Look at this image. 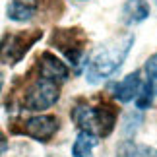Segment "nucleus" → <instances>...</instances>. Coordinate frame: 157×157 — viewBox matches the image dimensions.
<instances>
[{
  "instance_id": "nucleus-8",
  "label": "nucleus",
  "mask_w": 157,
  "mask_h": 157,
  "mask_svg": "<svg viewBox=\"0 0 157 157\" xmlns=\"http://www.w3.org/2000/svg\"><path fill=\"white\" fill-rule=\"evenodd\" d=\"M140 87H142V82H140V78H138V74L134 72V74H128L124 80H120L118 83H114L113 86V95H114L117 101H120V103H128V101L136 99Z\"/></svg>"
},
{
  "instance_id": "nucleus-14",
  "label": "nucleus",
  "mask_w": 157,
  "mask_h": 157,
  "mask_svg": "<svg viewBox=\"0 0 157 157\" xmlns=\"http://www.w3.org/2000/svg\"><path fill=\"white\" fill-rule=\"evenodd\" d=\"M146 74H147V83L151 86V89L157 93V54L147 58L146 62Z\"/></svg>"
},
{
  "instance_id": "nucleus-15",
  "label": "nucleus",
  "mask_w": 157,
  "mask_h": 157,
  "mask_svg": "<svg viewBox=\"0 0 157 157\" xmlns=\"http://www.w3.org/2000/svg\"><path fill=\"white\" fill-rule=\"evenodd\" d=\"M6 149H8V140H6V136L0 132V155H2Z\"/></svg>"
},
{
  "instance_id": "nucleus-16",
  "label": "nucleus",
  "mask_w": 157,
  "mask_h": 157,
  "mask_svg": "<svg viewBox=\"0 0 157 157\" xmlns=\"http://www.w3.org/2000/svg\"><path fill=\"white\" fill-rule=\"evenodd\" d=\"M0 89H2V76H0Z\"/></svg>"
},
{
  "instance_id": "nucleus-3",
  "label": "nucleus",
  "mask_w": 157,
  "mask_h": 157,
  "mask_svg": "<svg viewBox=\"0 0 157 157\" xmlns=\"http://www.w3.org/2000/svg\"><path fill=\"white\" fill-rule=\"evenodd\" d=\"M43 37V31H21L6 35L4 41L0 43V60L6 64H16L25 56V52Z\"/></svg>"
},
{
  "instance_id": "nucleus-7",
  "label": "nucleus",
  "mask_w": 157,
  "mask_h": 157,
  "mask_svg": "<svg viewBox=\"0 0 157 157\" xmlns=\"http://www.w3.org/2000/svg\"><path fill=\"white\" fill-rule=\"evenodd\" d=\"M39 70H41V78H47V80H52V82L68 80V68L64 66V62H60V60L51 52L41 54Z\"/></svg>"
},
{
  "instance_id": "nucleus-10",
  "label": "nucleus",
  "mask_w": 157,
  "mask_h": 157,
  "mask_svg": "<svg viewBox=\"0 0 157 157\" xmlns=\"http://www.w3.org/2000/svg\"><path fill=\"white\" fill-rule=\"evenodd\" d=\"M37 12V0H10L8 17L14 21H27Z\"/></svg>"
},
{
  "instance_id": "nucleus-4",
  "label": "nucleus",
  "mask_w": 157,
  "mask_h": 157,
  "mask_svg": "<svg viewBox=\"0 0 157 157\" xmlns=\"http://www.w3.org/2000/svg\"><path fill=\"white\" fill-rule=\"evenodd\" d=\"M58 86L56 82L47 80V78H39L31 87L27 89L25 97H23V105L27 111H45L51 109L58 101Z\"/></svg>"
},
{
  "instance_id": "nucleus-1",
  "label": "nucleus",
  "mask_w": 157,
  "mask_h": 157,
  "mask_svg": "<svg viewBox=\"0 0 157 157\" xmlns=\"http://www.w3.org/2000/svg\"><path fill=\"white\" fill-rule=\"evenodd\" d=\"M70 117L82 132H87L95 138L109 136L117 122V111L111 105L91 107L87 103H78L72 109Z\"/></svg>"
},
{
  "instance_id": "nucleus-9",
  "label": "nucleus",
  "mask_w": 157,
  "mask_h": 157,
  "mask_svg": "<svg viewBox=\"0 0 157 157\" xmlns=\"http://www.w3.org/2000/svg\"><path fill=\"white\" fill-rule=\"evenodd\" d=\"M149 16V4L146 0H128L122 6V20L128 25H136V23L144 21Z\"/></svg>"
},
{
  "instance_id": "nucleus-5",
  "label": "nucleus",
  "mask_w": 157,
  "mask_h": 157,
  "mask_svg": "<svg viewBox=\"0 0 157 157\" xmlns=\"http://www.w3.org/2000/svg\"><path fill=\"white\" fill-rule=\"evenodd\" d=\"M52 43L62 51L76 66L83 60V45H86V35L80 29H58L52 37Z\"/></svg>"
},
{
  "instance_id": "nucleus-2",
  "label": "nucleus",
  "mask_w": 157,
  "mask_h": 157,
  "mask_svg": "<svg viewBox=\"0 0 157 157\" xmlns=\"http://www.w3.org/2000/svg\"><path fill=\"white\" fill-rule=\"evenodd\" d=\"M134 45V37L128 35L124 37V41L120 43H114V45H109L105 49H101L95 56L91 58V62L87 66V82L91 83H97L105 78L113 76L120 66H122L126 54H128L130 47Z\"/></svg>"
},
{
  "instance_id": "nucleus-13",
  "label": "nucleus",
  "mask_w": 157,
  "mask_h": 157,
  "mask_svg": "<svg viewBox=\"0 0 157 157\" xmlns=\"http://www.w3.org/2000/svg\"><path fill=\"white\" fill-rule=\"evenodd\" d=\"M153 95H155V91L151 89V86L146 82V83H142V87H140V91H138V95H136V105H138V109H147V107H151V103H153Z\"/></svg>"
},
{
  "instance_id": "nucleus-12",
  "label": "nucleus",
  "mask_w": 157,
  "mask_h": 157,
  "mask_svg": "<svg viewBox=\"0 0 157 157\" xmlns=\"http://www.w3.org/2000/svg\"><path fill=\"white\" fill-rule=\"evenodd\" d=\"M95 146H97V138L80 130L74 146H72V155L74 157H93V147Z\"/></svg>"
},
{
  "instance_id": "nucleus-11",
  "label": "nucleus",
  "mask_w": 157,
  "mask_h": 157,
  "mask_svg": "<svg viewBox=\"0 0 157 157\" xmlns=\"http://www.w3.org/2000/svg\"><path fill=\"white\" fill-rule=\"evenodd\" d=\"M117 157H157V149L146 144H138L126 140L118 146V155Z\"/></svg>"
},
{
  "instance_id": "nucleus-6",
  "label": "nucleus",
  "mask_w": 157,
  "mask_h": 157,
  "mask_svg": "<svg viewBox=\"0 0 157 157\" xmlns=\"http://www.w3.org/2000/svg\"><path fill=\"white\" fill-rule=\"evenodd\" d=\"M58 130V118L52 114H39L23 122L21 132L37 142H49Z\"/></svg>"
}]
</instances>
